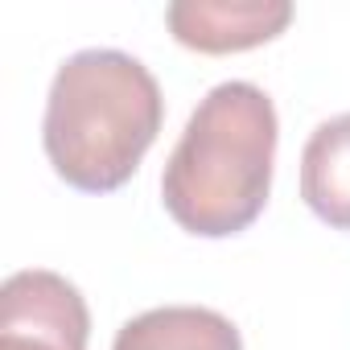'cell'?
I'll list each match as a JSON object with an SVG mask.
<instances>
[{"mask_svg":"<svg viewBox=\"0 0 350 350\" xmlns=\"http://www.w3.org/2000/svg\"><path fill=\"white\" fill-rule=\"evenodd\" d=\"M276 140L268 91L243 79L211 87L161 173V202L173 223L202 239L247 231L272 190Z\"/></svg>","mask_w":350,"mask_h":350,"instance_id":"cell-1","label":"cell"},{"mask_svg":"<svg viewBox=\"0 0 350 350\" xmlns=\"http://www.w3.org/2000/svg\"><path fill=\"white\" fill-rule=\"evenodd\" d=\"M161 120L165 99L140 58L124 50H79L50 83L42 144L66 186L111 194L140 169Z\"/></svg>","mask_w":350,"mask_h":350,"instance_id":"cell-2","label":"cell"},{"mask_svg":"<svg viewBox=\"0 0 350 350\" xmlns=\"http://www.w3.org/2000/svg\"><path fill=\"white\" fill-rule=\"evenodd\" d=\"M83 293L46 268H21L0 284V350H87Z\"/></svg>","mask_w":350,"mask_h":350,"instance_id":"cell-3","label":"cell"},{"mask_svg":"<svg viewBox=\"0 0 350 350\" xmlns=\"http://www.w3.org/2000/svg\"><path fill=\"white\" fill-rule=\"evenodd\" d=\"M293 21L288 0H178L165 9V25L186 50L239 54L280 38Z\"/></svg>","mask_w":350,"mask_h":350,"instance_id":"cell-4","label":"cell"},{"mask_svg":"<svg viewBox=\"0 0 350 350\" xmlns=\"http://www.w3.org/2000/svg\"><path fill=\"white\" fill-rule=\"evenodd\" d=\"M111 350H243V338L219 309L161 305L124 321Z\"/></svg>","mask_w":350,"mask_h":350,"instance_id":"cell-5","label":"cell"},{"mask_svg":"<svg viewBox=\"0 0 350 350\" xmlns=\"http://www.w3.org/2000/svg\"><path fill=\"white\" fill-rule=\"evenodd\" d=\"M301 198L334 231H350V111L317 124L301 152Z\"/></svg>","mask_w":350,"mask_h":350,"instance_id":"cell-6","label":"cell"}]
</instances>
